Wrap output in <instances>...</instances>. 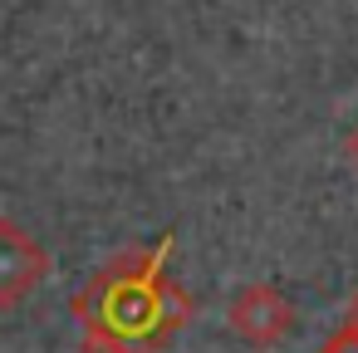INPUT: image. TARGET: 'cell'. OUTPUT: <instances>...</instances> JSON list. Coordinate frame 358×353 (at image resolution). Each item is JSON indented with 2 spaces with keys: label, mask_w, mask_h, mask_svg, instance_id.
<instances>
[{
  "label": "cell",
  "mask_w": 358,
  "mask_h": 353,
  "mask_svg": "<svg viewBox=\"0 0 358 353\" xmlns=\"http://www.w3.org/2000/svg\"><path fill=\"white\" fill-rule=\"evenodd\" d=\"M50 270V255L40 250V240L15 226V221H0V309L20 304Z\"/></svg>",
  "instance_id": "obj_1"
},
{
  "label": "cell",
  "mask_w": 358,
  "mask_h": 353,
  "mask_svg": "<svg viewBox=\"0 0 358 353\" xmlns=\"http://www.w3.org/2000/svg\"><path fill=\"white\" fill-rule=\"evenodd\" d=\"M289 324H294V309L275 284H245L231 299V329L250 343H275L289 333Z\"/></svg>",
  "instance_id": "obj_2"
},
{
  "label": "cell",
  "mask_w": 358,
  "mask_h": 353,
  "mask_svg": "<svg viewBox=\"0 0 358 353\" xmlns=\"http://www.w3.org/2000/svg\"><path fill=\"white\" fill-rule=\"evenodd\" d=\"M319 353H358V329H348V324H343L338 333H329V338H324V348H319Z\"/></svg>",
  "instance_id": "obj_3"
},
{
  "label": "cell",
  "mask_w": 358,
  "mask_h": 353,
  "mask_svg": "<svg viewBox=\"0 0 358 353\" xmlns=\"http://www.w3.org/2000/svg\"><path fill=\"white\" fill-rule=\"evenodd\" d=\"M348 329H358V294H353V304H348Z\"/></svg>",
  "instance_id": "obj_4"
},
{
  "label": "cell",
  "mask_w": 358,
  "mask_h": 353,
  "mask_svg": "<svg viewBox=\"0 0 358 353\" xmlns=\"http://www.w3.org/2000/svg\"><path fill=\"white\" fill-rule=\"evenodd\" d=\"M348 157L358 162V128H353V138H348Z\"/></svg>",
  "instance_id": "obj_5"
}]
</instances>
